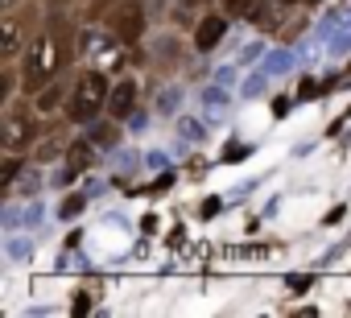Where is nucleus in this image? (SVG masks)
<instances>
[{"mask_svg": "<svg viewBox=\"0 0 351 318\" xmlns=\"http://www.w3.org/2000/svg\"><path fill=\"white\" fill-rule=\"evenodd\" d=\"M71 62V21H50L25 50V62H21V83L29 91L46 87L62 66Z\"/></svg>", "mask_w": 351, "mask_h": 318, "instance_id": "1", "label": "nucleus"}, {"mask_svg": "<svg viewBox=\"0 0 351 318\" xmlns=\"http://www.w3.org/2000/svg\"><path fill=\"white\" fill-rule=\"evenodd\" d=\"M108 99H112L108 79H104L99 71H83V75L75 79L71 99H66V116H71L75 124H91V120H99V112L108 108Z\"/></svg>", "mask_w": 351, "mask_h": 318, "instance_id": "2", "label": "nucleus"}, {"mask_svg": "<svg viewBox=\"0 0 351 318\" xmlns=\"http://www.w3.org/2000/svg\"><path fill=\"white\" fill-rule=\"evenodd\" d=\"M34 112L38 108H29V103H9V112L0 116V145L9 153L34 145V136H38V116Z\"/></svg>", "mask_w": 351, "mask_h": 318, "instance_id": "3", "label": "nucleus"}, {"mask_svg": "<svg viewBox=\"0 0 351 318\" xmlns=\"http://www.w3.org/2000/svg\"><path fill=\"white\" fill-rule=\"evenodd\" d=\"M104 21H108L116 42H141L145 38V5L141 0H120L116 9L104 13Z\"/></svg>", "mask_w": 351, "mask_h": 318, "instance_id": "4", "label": "nucleus"}, {"mask_svg": "<svg viewBox=\"0 0 351 318\" xmlns=\"http://www.w3.org/2000/svg\"><path fill=\"white\" fill-rule=\"evenodd\" d=\"M136 79H120L116 87H112V99H108V112L116 116V120H124V116H132L136 112Z\"/></svg>", "mask_w": 351, "mask_h": 318, "instance_id": "5", "label": "nucleus"}, {"mask_svg": "<svg viewBox=\"0 0 351 318\" xmlns=\"http://www.w3.org/2000/svg\"><path fill=\"white\" fill-rule=\"evenodd\" d=\"M223 34H228V17H203L195 29V50H203V54L215 50L223 42Z\"/></svg>", "mask_w": 351, "mask_h": 318, "instance_id": "6", "label": "nucleus"}, {"mask_svg": "<svg viewBox=\"0 0 351 318\" xmlns=\"http://www.w3.org/2000/svg\"><path fill=\"white\" fill-rule=\"evenodd\" d=\"M91 149H95V145H91V136H87V140H79V145H71V166L62 170V182L79 178V174L91 166Z\"/></svg>", "mask_w": 351, "mask_h": 318, "instance_id": "7", "label": "nucleus"}, {"mask_svg": "<svg viewBox=\"0 0 351 318\" xmlns=\"http://www.w3.org/2000/svg\"><path fill=\"white\" fill-rule=\"evenodd\" d=\"M223 13L240 21H265V0H223Z\"/></svg>", "mask_w": 351, "mask_h": 318, "instance_id": "8", "label": "nucleus"}, {"mask_svg": "<svg viewBox=\"0 0 351 318\" xmlns=\"http://www.w3.org/2000/svg\"><path fill=\"white\" fill-rule=\"evenodd\" d=\"M116 140H120V128H116V124L104 120V124L91 128V145H116Z\"/></svg>", "mask_w": 351, "mask_h": 318, "instance_id": "9", "label": "nucleus"}, {"mask_svg": "<svg viewBox=\"0 0 351 318\" xmlns=\"http://www.w3.org/2000/svg\"><path fill=\"white\" fill-rule=\"evenodd\" d=\"M62 149V136H54V140H46V145H38L34 149V162H50V157Z\"/></svg>", "mask_w": 351, "mask_h": 318, "instance_id": "10", "label": "nucleus"}, {"mask_svg": "<svg viewBox=\"0 0 351 318\" xmlns=\"http://www.w3.org/2000/svg\"><path fill=\"white\" fill-rule=\"evenodd\" d=\"M203 103H207V112H223V91H207Z\"/></svg>", "mask_w": 351, "mask_h": 318, "instance_id": "11", "label": "nucleus"}, {"mask_svg": "<svg viewBox=\"0 0 351 318\" xmlns=\"http://www.w3.org/2000/svg\"><path fill=\"white\" fill-rule=\"evenodd\" d=\"M157 108H161V112H173V108H178V91H161Z\"/></svg>", "mask_w": 351, "mask_h": 318, "instance_id": "12", "label": "nucleus"}, {"mask_svg": "<svg viewBox=\"0 0 351 318\" xmlns=\"http://www.w3.org/2000/svg\"><path fill=\"white\" fill-rule=\"evenodd\" d=\"M50 108H58V91H54V87H50V91L38 99V112H50Z\"/></svg>", "mask_w": 351, "mask_h": 318, "instance_id": "13", "label": "nucleus"}, {"mask_svg": "<svg viewBox=\"0 0 351 318\" xmlns=\"http://www.w3.org/2000/svg\"><path fill=\"white\" fill-rule=\"evenodd\" d=\"M79 211H83V199H66V203H62V219H66V215H79Z\"/></svg>", "mask_w": 351, "mask_h": 318, "instance_id": "14", "label": "nucleus"}, {"mask_svg": "<svg viewBox=\"0 0 351 318\" xmlns=\"http://www.w3.org/2000/svg\"><path fill=\"white\" fill-rule=\"evenodd\" d=\"M182 132H186V136H199V140H203V124H195V120H182Z\"/></svg>", "mask_w": 351, "mask_h": 318, "instance_id": "15", "label": "nucleus"}, {"mask_svg": "<svg viewBox=\"0 0 351 318\" xmlns=\"http://www.w3.org/2000/svg\"><path fill=\"white\" fill-rule=\"evenodd\" d=\"M310 281H314V277H289V285H293V289H310Z\"/></svg>", "mask_w": 351, "mask_h": 318, "instance_id": "16", "label": "nucleus"}, {"mask_svg": "<svg viewBox=\"0 0 351 318\" xmlns=\"http://www.w3.org/2000/svg\"><path fill=\"white\" fill-rule=\"evenodd\" d=\"M281 5H298V0H281Z\"/></svg>", "mask_w": 351, "mask_h": 318, "instance_id": "17", "label": "nucleus"}]
</instances>
